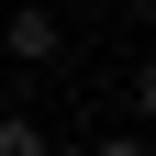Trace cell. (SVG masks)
I'll return each mask as SVG.
<instances>
[{
  "label": "cell",
  "mask_w": 156,
  "mask_h": 156,
  "mask_svg": "<svg viewBox=\"0 0 156 156\" xmlns=\"http://www.w3.org/2000/svg\"><path fill=\"white\" fill-rule=\"evenodd\" d=\"M0 45L23 56V67H56V56H67V23H56V11H34V0H23V11L0 23Z\"/></svg>",
  "instance_id": "cell-1"
},
{
  "label": "cell",
  "mask_w": 156,
  "mask_h": 156,
  "mask_svg": "<svg viewBox=\"0 0 156 156\" xmlns=\"http://www.w3.org/2000/svg\"><path fill=\"white\" fill-rule=\"evenodd\" d=\"M0 156H56V145H45V123H34V112H0Z\"/></svg>",
  "instance_id": "cell-2"
},
{
  "label": "cell",
  "mask_w": 156,
  "mask_h": 156,
  "mask_svg": "<svg viewBox=\"0 0 156 156\" xmlns=\"http://www.w3.org/2000/svg\"><path fill=\"white\" fill-rule=\"evenodd\" d=\"M89 156H156V145H145V134H112V145H89Z\"/></svg>",
  "instance_id": "cell-3"
}]
</instances>
